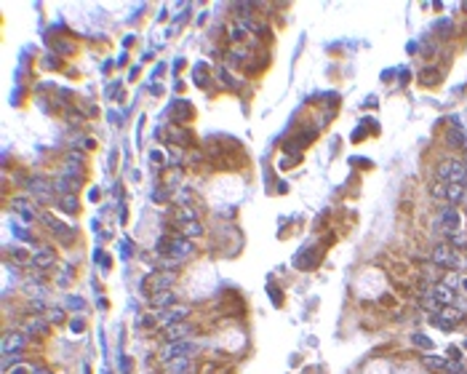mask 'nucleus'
<instances>
[{"instance_id": "1", "label": "nucleus", "mask_w": 467, "mask_h": 374, "mask_svg": "<svg viewBox=\"0 0 467 374\" xmlns=\"http://www.w3.org/2000/svg\"><path fill=\"white\" fill-rule=\"evenodd\" d=\"M195 329L190 326V324H171V326H163V340L166 342H184L187 337H190Z\"/></svg>"}, {"instance_id": "2", "label": "nucleus", "mask_w": 467, "mask_h": 374, "mask_svg": "<svg viewBox=\"0 0 467 374\" xmlns=\"http://www.w3.org/2000/svg\"><path fill=\"white\" fill-rule=\"evenodd\" d=\"M187 313H190V307L173 305L168 313H166V310H158V318H160V324H163V326H171V324H182V318H184Z\"/></svg>"}, {"instance_id": "3", "label": "nucleus", "mask_w": 467, "mask_h": 374, "mask_svg": "<svg viewBox=\"0 0 467 374\" xmlns=\"http://www.w3.org/2000/svg\"><path fill=\"white\" fill-rule=\"evenodd\" d=\"M32 265H37V267H53V265H56V251H51L48 246L32 249Z\"/></svg>"}, {"instance_id": "4", "label": "nucleus", "mask_w": 467, "mask_h": 374, "mask_svg": "<svg viewBox=\"0 0 467 374\" xmlns=\"http://www.w3.org/2000/svg\"><path fill=\"white\" fill-rule=\"evenodd\" d=\"M171 284H173V273H168V270H160L158 275L150 278V289H152L155 294H158V291H166Z\"/></svg>"}, {"instance_id": "5", "label": "nucleus", "mask_w": 467, "mask_h": 374, "mask_svg": "<svg viewBox=\"0 0 467 374\" xmlns=\"http://www.w3.org/2000/svg\"><path fill=\"white\" fill-rule=\"evenodd\" d=\"M454 257H457V254H451V249L449 246H435L433 249V259H435V265H454Z\"/></svg>"}, {"instance_id": "6", "label": "nucleus", "mask_w": 467, "mask_h": 374, "mask_svg": "<svg viewBox=\"0 0 467 374\" xmlns=\"http://www.w3.org/2000/svg\"><path fill=\"white\" fill-rule=\"evenodd\" d=\"M173 219H177L179 225H184V222H198V211L192 206H179L177 214H173Z\"/></svg>"}, {"instance_id": "7", "label": "nucleus", "mask_w": 467, "mask_h": 374, "mask_svg": "<svg viewBox=\"0 0 467 374\" xmlns=\"http://www.w3.org/2000/svg\"><path fill=\"white\" fill-rule=\"evenodd\" d=\"M24 329H27V334H46V329H48V324L43 318H30V321H24Z\"/></svg>"}, {"instance_id": "8", "label": "nucleus", "mask_w": 467, "mask_h": 374, "mask_svg": "<svg viewBox=\"0 0 467 374\" xmlns=\"http://www.w3.org/2000/svg\"><path fill=\"white\" fill-rule=\"evenodd\" d=\"M179 230H182L184 238H198V235H203V225L200 222H184V225H179Z\"/></svg>"}, {"instance_id": "9", "label": "nucleus", "mask_w": 467, "mask_h": 374, "mask_svg": "<svg viewBox=\"0 0 467 374\" xmlns=\"http://www.w3.org/2000/svg\"><path fill=\"white\" fill-rule=\"evenodd\" d=\"M177 302V294H173L171 289H166V291H158L155 297H152V305L155 307H163V305H173Z\"/></svg>"}, {"instance_id": "10", "label": "nucleus", "mask_w": 467, "mask_h": 374, "mask_svg": "<svg viewBox=\"0 0 467 374\" xmlns=\"http://www.w3.org/2000/svg\"><path fill=\"white\" fill-rule=\"evenodd\" d=\"M11 347H19V350H22V347H24V334H19V331L8 334V337L3 340V353H11Z\"/></svg>"}, {"instance_id": "11", "label": "nucleus", "mask_w": 467, "mask_h": 374, "mask_svg": "<svg viewBox=\"0 0 467 374\" xmlns=\"http://www.w3.org/2000/svg\"><path fill=\"white\" fill-rule=\"evenodd\" d=\"M446 190H449V182H443V179H435V182L430 184V193H433V198L446 200Z\"/></svg>"}, {"instance_id": "12", "label": "nucleus", "mask_w": 467, "mask_h": 374, "mask_svg": "<svg viewBox=\"0 0 467 374\" xmlns=\"http://www.w3.org/2000/svg\"><path fill=\"white\" fill-rule=\"evenodd\" d=\"M462 195H464V187L451 182V184H449V190H446V200H459Z\"/></svg>"}, {"instance_id": "13", "label": "nucleus", "mask_w": 467, "mask_h": 374, "mask_svg": "<svg viewBox=\"0 0 467 374\" xmlns=\"http://www.w3.org/2000/svg\"><path fill=\"white\" fill-rule=\"evenodd\" d=\"M62 209H64V211H70V214H75V211H77V198H75V193L62 198Z\"/></svg>"}, {"instance_id": "14", "label": "nucleus", "mask_w": 467, "mask_h": 374, "mask_svg": "<svg viewBox=\"0 0 467 374\" xmlns=\"http://www.w3.org/2000/svg\"><path fill=\"white\" fill-rule=\"evenodd\" d=\"M451 244L457 246L459 251H467V235H464V233H454V235H451Z\"/></svg>"}, {"instance_id": "15", "label": "nucleus", "mask_w": 467, "mask_h": 374, "mask_svg": "<svg viewBox=\"0 0 467 374\" xmlns=\"http://www.w3.org/2000/svg\"><path fill=\"white\" fill-rule=\"evenodd\" d=\"M46 313H48L51 324H62V321H64V313H59V310H46Z\"/></svg>"}, {"instance_id": "16", "label": "nucleus", "mask_w": 467, "mask_h": 374, "mask_svg": "<svg viewBox=\"0 0 467 374\" xmlns=\"http://www.w3.org/2000/svg\"><path fill=\"white\" fill-rule=\"evenodd\" d=\"M27 371H30V369H27V366H16V369H11L8 374H27Z\"/></svg>"}]
</instances>
